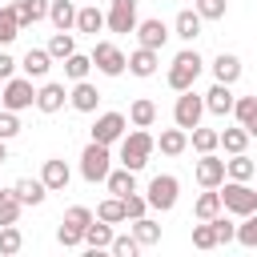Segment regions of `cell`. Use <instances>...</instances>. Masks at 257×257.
<instances>
[{"mask_svg":"<svg viewBox=\"0 0 257 257\" xmlns=\"http://www.w3.org/2000/svg\"><path fill=\"white\" fill-rule=\"evenodd\" d=\"M153 149H157V137H153L149 128H137V124H133V133L120 137V165L133 169V173H141V169L149 165Z\"/></svg>","mask_w":257,"mask_h":257,"instance_id":"cell-1","label":"cell"},{"mask_svg":"<svg viewBox=\"0 0 257 257\" xmlns=\"http://www.w3.org/2000/svg\"><path fill=\"white\" fill-rule=\"evenodd\" d=\"M201 72H205L201 52H197V48H181V52L173 56V64H169V88H173V92H185V88L197 84Z\"/></svg>","mask_w":257,"mask_h":257,"instance_id":"cell-2","label":"cell"},{"mask_svg":"<svg viewBox=\"0 0 257 257\" xmlns=\"http://www.w3.org/2000/svg\"><path fill=\"white\" fill-rule=\"evenodd\" d=\"M108 149L112 145H100V141H88L84 145V153H80V177L88 185H96V181H104L112 173V153Z\"/></svg>","mask_w":257,"mask_h":257,"instance_id":"cell-3","label":"cell"},{"mask_svg":"<svg viewBox=\"0 0 257 257\" xmlns=\"http://www.w3.org/2000/svg\"><path fill=\"white\" fill-rule=\"evenodd\" d=\"M221 205H225V213H233V217H249V213L257 209V189H249V181L225 177V185H221Z\"/></svg>","mask_w":257,"mask_h":257,"instance_id":"cell-4","label":"cell"},{"mask_svg":"<svg viewBox=\"0 0 257 257\" xmlns=\"http://www.w3.org/2000/svg\"><path fill=\"white\" fill-rule=\"evenodd\" d=\"M36 104V88H32V76H8L4 88H0V108H12V112H24Z\"/></svg>","mask_w":257,"mask_h":257,"instance_id":"cell-5","label":"cell"},{"mask_svg":"<svg viewBox=\"0 0 257 257\" xmlns=\"http://www.w3.org/2000/svg\"><path fill=\"white\" fill-rule=\"evenodd\" d=\"M145 197H149V209H157V213H169V209L177 205V197H181V181H177L173 173H157V177L149 181Z\"/></svg>","mask_w":257,"mask_h":257,"instance_id":"cell-6","label":"cell"},{"mask_svg":"<svg viewBox=\"0 0 257 257\" xmlns=\"http://www.w3.org/2000/svg\"><path fill=\"white\" fill-rule=\"evenodd\" d=\"M88 56H92V68H96V72H104V76H120V72L128 68V56H124L112 40H96Z\"/></svg>","mask_w":257,"mask_h":257,"instance_id":"cell-7","label":"cell"},{"mask_svg":"<svg viewBox=\"0 0 257 257\" xmlns=\"http://www.w3.org/2000/svg\"><path fill=\"white\" fill-rule=\"evenodd\" d=\"M201 116H205V96H197L193 88H185L181 96H177V104H173V124H181V128H197L201 124Z\"/></svg>","mask_w":257,"mask_h":257,"instance_id":"cell-8","label":"cell"},{"mask_svg":"<svg viewBox=\"0 0 257 257\" xmlns=\"http://www.w3.org/2000/svg\"><path fill=\"white\" fill-rule=\"evenodd\" d=\"M137 0H108V12H104V28L108 32H137Z\"/></svg>","mask_w":257,"mask_h":257,"instance_id":"cell-9","label":"cell"},{"mask_svg":"<svg viewBox=\"0 0 257 257\" xmlns=\"http://www.w3.org/2000/svg\"><path fill=\"white\" fill-rule=\"evenodd\" d=\"M88 133H92V141H100V145H116V141L128 133V116H124V112H100Z\"/></svg>","mask_w":257,"mask_h":257,"instance_id":"cell-10","label":"cell"},{"mask_svg":"<svg viewBox=\"0 0 257 257\" xmlns=\"http://www.w3.org/2000/svg\"><path fill=\"white\" fill-rule=\"evenodd\" d=\"M193 173H197V185L201 189H221L225 177H229V169H225V161L217 153H201V161L193 165Z\"/></svg>","mask_w":257,"mask_h":257,"instance_id":"cell-11","label":"cell"},{"mask_svg":"<svg viewBox=\"0 0 257 257\" xmlns=\"http://www.w3.org/2000/svg\"><path fill=\"white\" fill-rule=\"evenodd\" d=\"M169 36H173V28H169L165 20H157V16H153V20H141V24H137V40H141L145 48H157V52H161Z\"/></svg>","mask_w":257,"mask_h":257,"instance_id":"cell-12","label":"cell"},{"mask_svg":"<svg viewBox=\"0 0 257 257\" xmlns=\"http://www.w3.org/2000/svg\"><path fill=\"white\" fill-rule=\"evenodd\" d=\"M64 104H68V88H64V84L44 80V84L36 88V108H40V112H60Z\"/></svg>","mask_w":257,"mask_h":257,"instance_id":"cell-13","label":"cell"},{"mask_svg":"<svg viewBox=\"0 0 257 257\" xmlns=\"http://www.w3.org/2000/svg\"><path fill=\"white\" fill-rule=\"evenodd\" d=\"M68 104H72L76 112H96V104H100L96 84H92V80H72V88H68Z\"/></svg>","mask_w":257,"mask_h":257,"instance_id":"cell-14","label":"cell"},{"mask_svg":"<svg viewBox=\"0 0 257 257\" xmlns=\"http://www.w3.org/2000/svg\"><path fill=\"white\" fill-rule=\"evenodd\" d=\"M233 104H237V96H233V84H213L209 92H205V112H213V116H229L233 112Z\"/></svg>","mask_w":257,"mask_h":257,"instance_id":"cell-15","label":"cell"},{"mask_svg":"<svg viewBox=\"0 0 257 257\" xmlns=\"http://www.w3.org/2000/svg\"><path fill=\"white\" fill-rule=\"evenodd\" d=\"M201 24H205V16H201L197 8H181L177 20H173V36H181L185 44H193V40L201 36Z\"/></svg>","mask_w":257,"mask_h":257,"instance_id":"cell-16","label":"cell"},{"mask_svg":"<svg viewBox=\"0 0 257 257\" xmlns=\"http://www.w3.org/2000/svg\"><path fill=\"white\" fill-rule=\"evenodd\" d=\"M157 64H161V52L157 48H145V44H137V52H128V72L133 76H157Z\"/></svg>","mask_w":257,"mask_h":257,"instance_id":"cell-17","label":"cell"},{"mask_svg":"<svg viewBox=\"0 0 257 257\" xmlns=\"http://www.w3.org/2000/svg\"><path fill=\"white\" fill-rule=\"evenodd\" d=\"M40 181L48 185V193H64V189H68V181H72V173H68V165H64L60 157H48V161H44V169H40Z\"/></svg>","mask_w":257,"mask_h":257,"instance_id":"cell-18","label":"cell"},{"mask_svg":"<svg viewBox=\"0 0 257 257\" xmlns=\"http://www.w3.org/2000/svg\"><path fill=\"white\" fill-rule=\"evenodd\" d=\"M48 68H52V52H48V48H28L24 60H20V72L32 76V80H44Z\"/></svg>","mask_w":257,"mask_h":257,"instance_id":"cell-19","label":"cell"},{"mask_svg":"<svg viewBox=\"0 0 257 257\" xmlns=\"http://www.w3.org/2000/svg\"><path fill=\"white\" fill-rule=\"evenodd\" d=\"M157 149L165 153V157H181L185 149H189V128H161V137H157Z\"/></svg>","mask_w":257,"mask_h":257,"instance_id":"cell-20","label":"cell"},{"mask_svg":"<svg viewBox=\"0 0 257 257\" xmlns=\"http://www.w3.org/2000/svg\"><path fill=\"white\" fill-rule=\"evenodd\" d=\"M213 80H221V84H237V80H241V56L221 52V56L213 60Z\"/></svg>","mask_w":257,"mask_h":257,"instance_id":"cell-21","label":"cell"},{"mask_svg":"<svg viewBox=\"0 0 257 257\" xmlns=\"http://www.w3.org/2000/svg\"><path fill=\"white\" fill-rule=\"evenodd\" d=\"M48 20H52L56 32L76 28V4H72V0H52V4H48Z\"/></svg>","mask_w":257,"mask_h":257,"instance_id":"cell-22","label":"cell"},{"mask_svg":"<svg viewBox=\"0 0 257 257\" xmlns=\"http://www.w3.org/2000/svg\"><path fill=\"white\" fill-rule=\"evenodd\" d=\"M104 185H108L112 197H128V193H137V173L120 165V169H112V173L104 177Z\"/></svg>","mask_w":257,"mask_h":257,"instance_id":"cell-23","label":"cell"},{"mask_svg":"<svg viewBox=\"0 0 257 257\" xmlns=\"http://www.w3.org/2000/svg\"><path fill=\"white\" fill-rule=\"evenodd\" d=\"M12 189H16V197H20L24 205H40V201L48 197V185H44L40 177H20Z\"/></svg>","mask_w":257,"mask_h":257,"instance_id":"cell-24","label":"cell"},{"mask_svg":"<svg viewBox=\"0 0 257 257\" xmlns=\"http://www.w3.org/2000/svg\"><path fill=\"white\" fill-rule=\"evenodd\" d=\"M112 237H116V233H112V225H108V221H100V217L84 229V245H88L92 253H96V249H112Z\"/></svg>","mask_w":257,"mask_h":257,"instance_id":"cell-25","label":"cell"},{"mask_svg":"<svg viewBox=\"0 0 257 257\" xmlns=\"http://www.w3.org/2000/svg\"><path fill=\"white\" fill-rule=\"evenodd\" d=\"M48 4H52V0H16V16H20V28L48 20Z\"/></svg>","mask_w":257,"mask_h":257,"instance_id":"cell-26","label":"cell"},{"mask_svg":"<svg viewBox=\"0 0 257 257\" xmlns=\"http://www.w3.org/2000/svg\"><path fill=\"white\" fill-rule=\"evenodd\" d=\"M153 120H157V104H153L149 96H137V100L128 104V124H137V128H153Z\"/></svg>","mask_w":257,"mask_h":257,"instance_id":"cell-27","label":"cell"},{"mask_svg":"<svg viewBox=\"0 0 257 257\" xmlns=\"http://www.w3.org/2000/svg\"><path fill=\"white\" fill-rule=\"evenodd\" d=\"M221 209H225V205H221V189H205V193L197 197V205H193V217H197V221H213Z\"/></svg>","mask_w":257,"mask_h":257,"instance_id":"cell-28","label":"cell"},{"mask_svg":"<svg viewBox=\"0 0 257 257\" xmlns=\"http://www.w3.org/2000/svg\"><path fill=\"white\" fill-rule=\"evenodd\" d=\"M20 36V16H16V4H0V48L12 44Z\"/></svg>","mask_w":257,"mask_h":257,"instance_id":"cell-29","label":"cell"},{"mask_svg":"<svg viewBox=\"0 0 257 257\" xmlns=\"http://www.w3.org/2000/svg\"><path fill=\"white\" fill-rule=\"evenodd\" d=\"M104 28V12L96 8V4H88V8H76V32H88V36H96Z\"/></svg>","mask_w":257,"mask_h":257,"instance_id":"cell-30","label":"cell"},{"mask_svg":"<svg viewBox=\"0 0 257 257\" xmlns=\"http://www.w3.org/2000/svg\"><path fill=\"white\" fill-rule=\"evenodd\" d=\"M96 217H100V221H108V225L128 221V213H124V197H104V201L96 205Z\"/></svg>","mask_w":257,"mask_h":257,"instance_id":"cell-31","label":"cell"},{"mask_svg":"<svg viewBox=\"0 0 257 257\" xmlns=\"http://www.w3.org/2000/svg\"><path fill=\"white\" fill-rule=\"evenodd\" d=\"M24 201L16 197V189H0V225H16Z\"/></svg>","mask_w":257,"mask_h":257,"instance_id":"cell-32","label":"cell"},{"mask_svg":"<svg viewBox=\"0 0 257 257\" xmlns=\"http://www.w3.org/2000/svg\"><path fill=\"white\" fill-rule=\"evenodd\" d=\"M189 141H193L197 153H217V149H221V133H217V128H201V124H197V128L189 133Z\"/></svg>","mask_w":257,"mask_h":257,"instance_id":"cell-33","label":"cell"},{"mask_svg":"<svg viewBox=\"0 0 257 257\" xmlns=\"http://www.w3.org/2000/svg\"><path fill=\"white\" fill-rule=\"evenodd\" d=\"M88 72H92V56L72 52V56L64 60V76H68V80H88Z\"/></svg>","mask_w":257,"mask_h":257,"instance_id":"cell-34","label":"cell"},{"mask_svg":"<svg viewBox=\"0 0 257 257\" xmlns=\"http://www.w3.org/2000/svg\"><path fill=\"white\" fill-rule=\"evenodd\" d=\"M225 169H229V177L233 181H253V161L245 157V153H229V161H225Z\"/></svg>","mask_w":257,"mask_h":257,"instance_id":"cell-35","label":"cell"},{"mask_svg":"<svg viewBox=\"0 0 257 257\" xmlns=\"http://www.w3.org/2000/svg\"><path fill=\"white\" fill-rule=\"evenodd\" d=\"M245 145H249V128H245V124L221 133V149H225V153H245Z\"/></svg>","mask_w":257,"mask_h":257,"instance_id":"cell-36","label":"cell"},{"mask_svg":"<svg viewBox=\"0 0 257 257\" xmlns=\"http://www.w3.org/2000/svg\"><path fill=\"white\" fill-rule=\"evenodd\" d=\"M133 237H137L141 245H157V241H161V225L149 221V217H137V221H133Z\"/></svg>","mask_w":257,"mask_h":257,"instance_id":"cell-37","label":"cell"},{"mask_svg":"<svg viewBox=\"0 0 257 257\" xmlns=\"http://www.w3.org/2000/svg\"><path fill=\"white\" fill-rule=\"evenodd\" d=\"M48 52H52V60H68V56L76 52V40H72V32H56V36L48 40Z\"/></svg>","mask_w":257,"mask_h":257,"instance_id":"cell-38","label":"cell"},{"mask_svg":"<svg viewBox=\"0 0 257 257\" xmlns=\"http://www.w3.org/2000/svg\"><path fill=\"white\" fill-rule=\"evenodd\" d=\"M20 249H24L20 229H16V225H0V253H4V257H12V253H20Z\"/></svg>","mask_w":257,"mask_h":257,"instance_id":"cell-39","label":"cell"},{"mask_svg":"<svg viewBox=\"0 0 257 257\" xmlns=\"http://www.w3.org/2000/svg\"><path fill=\"white\" fill-rule=\"evenodd\" d=\"M237 241H241L245 249H257V209H253L249 217H241V225H237Z\"/></svg>","mask_w":257,"mask_h":257,"instance_id":"cell-40","label":"cell"},{"mask_svg":"<svg viewBox=\"0 0 257 257\" xmlns=\"http://www.w3.org/2000/svg\"><path fill=\"white\" fill-rule=\"evenodd\" d=\"M193 245H197V249H213V245H217V229H213V221L193 225Z\"/></svg>","mask_w":257,"mask_h":257,"instance_id":"cell-41","label":"cell"},{"mask_svg":"<svg viewBox=\"0 0 257 257\" xmlns=\"http://www.w3.org/2000/svg\"><path fill=\"white\" fill-rule=\"evenodd\" d=\"M205 20H225V12H229V0H197L193 4Z\"/></svg>","mask_w":257,"mask_h":257,"instance_id":"cell-42","label":"cell"},{"mask_svg":"<svg viewBox=\"0 0 257 257\" xmlns=\"http://www.w3.org/2000/svg\"><path fill=\"white\" fill-rule=\"evenodd\" d=\"M56 241H60L64 249H76V245L84 241V229H76V225H68V221H60V229H56Z\"/></svg>","mask_w":257,"mask_h":257,"instance_id":"cell-43","label":"cell"},{"mask_svg":"<svg viewBox=\"0 0 257 257\" xmlns=\"http://www.w3.org/2000/svg\"><path fill=\"white\" fill-rule=\"evenodd\" d=\"M233 116H237V124H249V120L257 116V96H237Z\"/></svg>","mask_w":257,"mask_h":257,"instance_id":"cell-44","label":"cell"},{"mask_svg":"<svg viewBox=\"0 0 257 257\" xmlns=\"http://www.w3.org/2000/svg\"><path fill=\"white\" fill-rule=\"evenodd\" d=\"M124 213H128V221L145 217V213H149V197H145V193H128V197H124Z\"/></svg>","mask_w":257,"mask_h":257,"instance_id":"cell-45","label":"cell"},{"mask_svg":"<svg viewBox=\"0 0 257 257\" xmlns=\"http://www.w3.org/2000/svg\"><path fill=\"white\" fill-rule=\"evenodd\" d=\"M64 221H68V225H76V229H88V225L96 221V213H92V209H84V205H72V209L64 213Z\"/></svg>","mask_w":257,"mask_h":257,"instance_id":"cell-46","label":"cell"},{"mask_svg":"<svg viewBox=\"0 0 257 257\" xmlns=\"http://www.w3.org/2000/svg\"><path fill=\"white\" fill-rule=\"evenodd\" d=\"M213 229H217V245H229V241H237V225L229 221V217H213Z\"/></svg>","mask_w":257,"mask_h":257,"instance_id":"cell-47","label":"cell"},{"mask_svg":"<svg viewBox=\"0 0 257 257\" xmlns=\"http://www.w3.org/2000/svg\"><path fill=\"white\" fill-rule=\"evenodd\" d=\"M20 133V116L12 108H0V141H12Z\"/></svg>","mask_w":257,"mask_h":257,"instance_id":"cell-48","label":"cell"},{"mask_svg":"<svg viewBox=\"0 0 257 257\" xmlns=\"http://www.w3.org/2000/svg\"><path fill=\"white\" fill-rule=\"evenodd\" d=\"M137 249H141V241L128 233V237H112V253L116 257H137Z\"/></svg>","mask_w":257,"mask_h":257,"instance_id":"cell-49","label":"cell"},{"mask_svg":"<svg viewBox=\"0 0 257 257\" xmlns=\"http://www.w3.org/2000/svg\"><path fill=\"white\" fill-rule=\"evenodd\" d=\"M16 68H20V64H16V56L0 48V80H8V76H16Z\"/></svg>","mask_w":257,"mask_h":257,"instance_id":"cell-50","label":"cell"},{"mask_svg":"<svg viewBox=\"0 0 257 257\" xmlns=\"http://www.w3.org/2000/svg\"><path fill=\"white\" fill-rule=\"evenodd\" d=\"M8 161V141H0V165Z\"/></svg>","mask_w":257,"mask_h":257,"instance_id":"cell-51","label":"cell"},{"mask_svg":"<svg viewBox=\"0 0 257 257\" xmlns=\"http://www.w3.org/2000/svg\"><path fill=\"white\" fill-rule=\"evenodd\" d=\"M245 128H249V137H257V116H253V120H249Z\"/></svg>","mask_w":257,"mask_h":257,"instance_id":"cell-52","label":"cell"}]
</instances>
